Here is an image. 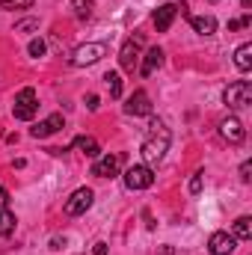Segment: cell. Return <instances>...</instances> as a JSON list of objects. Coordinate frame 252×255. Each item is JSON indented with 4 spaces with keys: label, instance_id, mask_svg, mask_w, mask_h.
<instances>
[{
    "label": "cell",
    "instance_id": "6da1fadb",
    "mask_svg": "<svg viewBox=\"0 0 252 255\" xmlns=\"http://www.w3.org/2000/svg\"><path fill=\"white\" fill-rule=\"evenodd\" d=\"M169 142H172V133H169L166 122H163V119H151V125L145 130V139H142V148H139L145 166H157V163L166 157Z\"/></svg>",
    "mask_w": 252,
    "mask_h": 255
},
{
    "label": "cell",
    "instance_id": "7a4b0ae2",
    "mask_svg": "<svg viewBox=\"0 0 252 255\" xmlns=\"http://www.w3.org/2000/svg\"><path fill=\"white\" fill-rule=\"evenodd\" d=\"M39 110V98H36V89L33 86H24L18 95H15V104H12V116L18 122H30Z\"/></svg>",
    "mask_w": 252,
    "mask_h": 255
},
{
    "label": "cell",
    "instance_id": "3957f363",
    "mask_svg": "<svg viewBox=\"0 0 252 255\" xmlns=\"http://www.w3.org/2000/svg\"><path fill=\"white\" fill-rule=\"evenodd\" d=\"M223 101L232 107V110H244L252 104V83L250 80H235L223 89Z\"/></svg>",
    "mask_w": 252,
    "mask_h": 255
},
{
    "label": "cell",
    "instance_id": "277c9868",
    "mask_svg": "<svg viewBox=\"0 0 252 255\" xmlns=\"http://www.w3.org/2000/svg\"><path fill=\"white\" fill-rule=\"evenodd\" d=\"M104 57H107V45L104 42H86V45H77L71 51L68 63L80 68V65H95L98 60H104Z\"/></svg>",
    "mask_w": 252,
    "mask_h": 255
},
{
    "label": "cell",
    "instance_id": "5b68a950",
    "mask_svg": "<svg viewBox=\"0 0 252 255\" xmlns=\"http://www.w3.org/2000/svg\"><path fill=\"white\" fill-rule=\"evenodd\" d=\"M122 178H125L127 190H148V187L154 184V169L145 166V163H133V166H127L125 169Z\"/></svg>",
    "mask_w": 252,
    "mask_h": 255
},
{
    "label": "cell",
    "instance_id": "8992f818",
    "mask_svg": "<svg viewBox=\"0 0 252 255\" xmlns=\"http://www.w3.org/2000/svg\"><path fill=\"white\" fill-rule=\"evenodd\" d=\"M92 202H95V193L89 190V187H77L65 199V214L68 217H80V214H86L92 208Z\"/></svg>",
    "mask_w": 252,
    "mask_h": 255
},
{
    "label": "cell",
    "instance_id": "52a82bcc",
    "mask_svg": "<svg viewBox=\"0 0 252 255\" xmlns=\"http://www.w3.org/2000/svg\"><path fill=\"white\" fill-rule=\"evenodd\" d=\"M122 163H125V154H104V157H95L92 175H98V178H116L119 169H122Z\"/></svg>",
    "mask_w": 252,
    "mask_h": 255
},
{
    "label": "cell",
    "instance_id": "ba28073f",
    "mask_svg": "<svg viewBox=\"0 0 252 255\" xmlns=\"http://www.w3.org/2000/svg\"><path fill=\"white\" fill-rule=\"evenodd\" d=\"M220 136H223L226 142H232V145H241V142L247 139V128H244V122H241L238 116H229V119L220 122Z\"/></svg>",
    "mask_w": 252,
    "mask_h": 255
},
{
    "label": "cell",
    "instance_id": "9c48e42d",
    "mask_svg": "<svg viewBox=\"0 0 252 255\" xmlns=\"http://www.w3.org/2000/svg\"><path fill=\"white\" fill-rule=\"evenodd\" d=\"M208 250H211V255H232L238 250V238L229 232H214L208 241Z\"/></svg>",
    "mask_w": 252,
    "mask_h": 255
},
{
    "label": "cell",
    "instance_id": "30bf717a",
    "mask_svg": "<svg viewBox=\"0 0 252 255\" xmlns=\"http://www.w3.org/2000/svg\"><path fill=\"white\" fill-rule=\"evenodd\" d=\"M139 45H142V39L136 36V39H127L122 45V51H119V63H122L127 74H133V68L139 65Z\"/></svg>",
    "mask_w": 252,
    "mask_h": 255
},
{
    "label": "cell",
    "instance_id": "8fae6325",
    "mask_svg": "<svg viewBox=\"0 0 252 255\" xmlns=\"http://www.w3.org/2000/svg\"><path fill=\"white\" fill-rule=\"evenodd\" d=\"M125 113L127 116H151V98L145 89H136L125 104Z\"/></svg>",
    "mask_w": 252,
    "mask_h": 255
},
{
    "label": "cell",
    "instance_id": "7c38bea8",
    "mask_svg": "<svg viewBox=\"0 0 252 255\" xmlns=\"http://www.w3.org/2000/svg\"><path fill=\"white\" fill-rule=\"evenodd\" d=\"M60 128H65V122H63V113H54V116H48V119H42L39 125L33 128L30 133L36 136V139H45V136H51V133H57Z\"/></svg>",
    "mask_w": 252,
    "mask_h": 255
},
{
    "label": "cell",
    "instance_id": "4fadbf2b",
    "mask_svg": "<svg viewBox=\"0 0 252 255\" xmlns=\"http://www.w3.org/2000/svg\"><path fill=\"white\" fill-rule=\"evenodd\" d=\"M175 15H178V9H175V3H163L157 12H154V27H157V33H166L169 27H172V21H175Z\"/></svg>",
    "mask_w": 252,
    "mask_h": 255
},
{
    "label": "cell",
    "instance_id": "5bb4252c",
    "mask_svg": "<svg viewBox=\"0 0 252 255\" xmlns=\"http://www.w3.org/2000/svg\"><path fill=\"white\" fill-rule=\"evenodd\" d=\"M190 27L199 36H214L217 33V18L214 15H190Z\"/></svg>",
    "mask_w": 252,
    "mask_h": 255
},
{
    "label": "cell",
    "instance_id": "9a60e30c",
    "mask_svg": "<svg viewBox=\"0 0 252 255\" xmlns=\"http://www.w3.org/2000/svg\"><path fill=\"white\" fill-rule=\"evenodd\" d=\"M160 65H163V51H160V48H148L145 60H142V65H139V74H142V77H151Z\"/></svg>",
    "mask_w": 252,
    "mask_h": 255
},
{
    "label": "cell",
    "instance_id": "2e32d148",
    "mask_svg": "<svg viewBox=\"0 0 252 255\" xmlns=\"http://www.w3.org/2000/svg\"><path fill=\"white\" fill-rule=\"evenodd\" d=\"M71 145H74V148H80V151H83V154H89V157H101V145H98V139H95V136H77Z\"/></svg>",
    "mask_w": 252,
    "mask_h": 255
},
{
    "label": "cell",
    "instance_id": "e0dca14e",
    "mask_svg": "<svg viewBox=\"0 0 252 255\" xmlns=\"http://www.w3.org/2000/svg\"><path fill=\"white\" fill-rule=\"evenodd\" d=\"M235 65H238L241 71H250L252 68V45L250 42H244V45L235 51Z\"/></svg>",
    "mask_w": 252,
    "mask_h": 255
},
{
    "label": "cell",
    "instance_id": "ac0fdd59",
    "mask_svg": "<svg viewBox=\"0 0 252 255\" xmlns=\"http://www.w3.org/2000/svg\"><path fill=\"white\" fill-rule=\"evenodd\" d=\"M232 235H235L238 241H250L252 238V220L250 217H238L235 226H232Z\"/></svg>",
    "mask_w": 252,
    "mask_h": 255
},
{
    "label": "cell",
    "instance_id": "d6986e66",
    "mask_svg": "<svg viewBox=\"0 0 252 255\" xmlns=\"http://www.w3.org/2000/svg\"><path fill=\"white\" fill-rule=\"evenodd\" d=\"M15 223H18L15 214H12L9 208H3V211H0V238H9V235L15 232Z\"/></svg>",
    "mask_w": 252,
    "mask_h": 255
},
{
    "label": "cell",
    "instance_id": "ffe728a7",
    "mask_svg": "<svg viewBox=\"0 0 252 255\" xmlns=\"http://www.w3.org/2000/svg\"><path fill=\"white\" fill-rule=\"evenodd\" d=\"M104 80H107V86H110V95H113V98H122V77H119V71H107Z\"/></svg>",
    "mask_w": 252,
    "mask_h": 255
},
{
    "label": "cell",
    "instance_id": "44dd1931",
    "mask_svg": "<svg viewBox=\"0 0 252 255\" xmlns=\"http://www.w3.org/2000/svg\"><path fill=\"white\" fill-rule=\"evenodd\" d=\"M71 9H74V15L80 21H86L92 15V0H71Z\"/></svg>",
    "mask_w": 252,
    "mask_h": 255
},
{
    "label": "cell",
    "instance_id": "7402d4cb",
    "mask_svg": "<svg viewBox=\"0 0 252 255\" xmlns=\"http://www.w3.org/2000/svg\"><path fill=\"white\" fill-rule=\"evenodd\" d=\"M33 0H0V9H30Z\"/></svg>",
    "mask_w": 252,
    "mask_h": 255
},
{
    "label": "cell",
    "instance_id": "603a6c76",
    "mask_svg": "<svg viewBox=\"0 0 252 255\" xmlns=\"http://www.w3.org/2000/svg\"><path fill=\"white\" fill-rule=\"evenodd\" d=\"M27 51H30V57H45V42H42V39H33V42L27 45Z\"/></svg>",
    "mask_w": 252,
    "mask_h": 255
},
{
    "label": "cell",
    "instance_id": "cb8c5ba5",
    "mask_svg": "<svg viewBox=\"0 0 252 255\" xmlns=\"http://www.w3.org/2000/svg\"><path fill=\"white\" fill-rule=\"evenodd\" d=\"M202 184H205V178H202V172H196V175L190 178V193H193V196L202 193Z\"/></svg>",
    "mask_w": 252,
    "mask_h": 255
},
{
    "label": "cell",
    "instance_id": "d4e9b609",
    "mask_svg": "<svg viewBox=\"0 0 252 255\" xmlns=\"http://www.w3.org/2000/svg\"><path fill=\"white\" fill-rule=\"evenodd\" d=\"M36 27H39V21H33V18H27V21H21V24H18L15 30H18V33H27V30H36Z\"/></svg>",
    "mask_w": 252,
    "mask_h": 255
},
{
    "label": "cell",
    "instance_id": "484cf974",
    "mask_svg": "<svg viewBox=\"0 0 252 255\" xmlns=\"http://www.w3.org/2000/svg\"><path fill=\"white\" fill-rule=\"evenodd\" d=\"M86 107H89V110H98V107H101V98H98V95H86Z\"/></svg>",
    "mask_w": 252,
    "mask_h": 255
},
{
    "label": "cell",
    "instance_id": "4316f807",
    "mask_svg": "<svg viewBox=\"0 0 252 255\" xmlns=\"http://www.w3.org/2000/svg\"><path fill=\"white\" fill-rule=\"evenodd\" d=\"M110 253V250H107V244H104V241H98V244H95V250H92V255H107Z\"/></svg>",
    "mask_w": 252,
    "mask_h": 255
},
{
    "label": "cell",
    "instance_id": "83f0119b",
    "mask_svg": "<svg viewBox=\"0 0 252 255\" xmlns=\"http://www.w3.org/2000/svg\"><path fill=\"white\" fill-rule=\"evenodd\" d=\"M6 205H9V193H6V187H3V184H0V211H3Z\"/></svg>",
    "mask_w": 252,
    "mask_h": 255
},
{
    "label": "cell",
    "instance_id": "f1b7e54d",
    "mask_svg": "<svg viewBox=\"0 0 252 255\" xmlns=\"http://www.w3.org/2000/svg\"><path fill=\"white\" fill-rule=\"evenodd\" d=\"M250 172H252V163L247 160V163L241 166V178H244V181H250Z\"/></svg>",
    "mask_w": 252,
    "mask_h": 255
},
{
    "label": "cell",
    "instance_id": "f546056e",
    "mask_svg": "<svg viewBox=\"0 0 252 255\" xmlns=\"http://www.w3.org/2000/svg\"><path fill=\"white\" fill-rule=\"evenodd\" d=\"M65 247V238H54V241H51V250H63Z\"/></svg>",
    "mask_w": 252,
    "mask_h": 255
},
{
    "label": "cell",
    "instance_id": "4dcf8cb0",
    "mask_svg": "<svg viewBox=\"0 0 252 255\" xmlns=\"http://www.w3.org/2000/svg\"><path fill=\"white\" fill-rule=\"evenodd\" d=\"M241 3H244V9H250L252 6V0H241Z\"/></svg>",
    "mask_w": 252,
    "mask_h": 255
}]
</instances>
